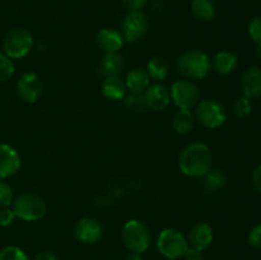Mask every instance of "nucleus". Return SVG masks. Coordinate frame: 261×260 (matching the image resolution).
Returning a JSON list of instances; mask_svg holds the SVG:
<instances>
[{
    "label": "nucleus",
    "mask_w": 261,
    "mask_h": 260,
    "mask_svg": "<svg viewBox=\"0 0 261 260\" xmlns=\"http://www.w3.org/2000/svg\"><path fill=\"white\" fill-rule=\"evenodd\" d=\"M178 167L184 175L201 178L212 168V152L205 143H189L178 155Z\"/></svg>",
    "instance_id": "f257e3e1"
},
{
    "label": "nucleus",
    "mask_w": 261,
    "mask_h": 260,
    "mask_svg": "<svg viewBox=\"0 0 261 260\" xmlns=\"http://www.w3.org/2000/svg\"><path fill=\"white\" fill-rule=\"evenodd\" d=\"M176 68L182 78L196 81L205 78L211 73L212 60L204 51L188 50L178 56Z\"/></svg>",
    "instance_id": "f03ea898"
},
{
    "label": "nucleus",
    "mask_w": 261,
    "mask_h": 260,
    "mask_svg": "<svg viewBox=\"0 0 261 260\" xmlns=\"http://www.w3.org/2000/svg\"><path fill=\"white\" fill-rule=\"evenodd\" d=\"M121 239L125 247L130 252L142 254L149 247L152 241V232L145 222L139 219H130L122 227Z\"/></svg>",
    "instance_id": "7ed1b4c3"
},
{
    "label": "nucleus",
    "mask_w": 261,
    "mask_h": 260,
    "mask_svg": "<svg viewBox=\"0 0 261 260\" xmlns=\"http://www.w3.org/2000/svg\"><path fill=\"white\" fill-rule=\"evenodd\" d=\"M12 209L15 217L25 222L40 221L46 216L47 204L42 196L33 193H23L14 198Z\"/></svg>",
    "instance_id": "20e7f679"
},
{
    "label": "nucleus",
    "mask_w": 261,
    "mask_h": 260,
    "mask_svg": "<svg viewBox=\"0 0 261 260\" xmlns=\"http://www.w3.org/2000/svg\"><path fill=\"white\" fill-rule=\"evenodd\" d=\"M195 120L205 129H218L226 122L227 112L217 99H203L195 106Z\"/></svg>",
    "instance_id": "39448f33"
},
{
    "label": "nucleus",
    "mask_w": 261,
    "mask_h": 260,
    "mask_svg": "<svg viewBox=\"0 0 261 260\" xmlns=\"http://www.w3.org/2000/svg\"><path fill=\"white\" fill-rule=\"evenodd\" d=\"M3 53L10 59H22L32 50V33L25 28H13L3 38Z\"/></svg>",
    "instance_id": "423d86ee"
},
{
    "label": "nucleus",
    "mask_w": 261,
    "mask_h": 260,
    "mask_svg": "<svg viewBox=\"0 0 261 260\" xmlns=\"http://www.w3.org/2000/svg\"><path fill=\"white\" fill-rule=\"evenodd\" d=\"M157 249L163 257L168 260H177L184 257L189 244L186 237L180 231L166 228L161 231L157 239Z\"/></svg>",
    "instance_id": "0eeeda50"
},
{
    "label": "nucleus",
    "mask_w": 261,
    "mask_h": 260,
    "mask_svg": "<svg viewBox=\"0 0 261 260\" xmlns=\"http://www.w3.org/2000/svg\"><path fill=\"white\" fill-rule=\"evenodd\" d=\"M171 99L178 109L191 110L200 101V89L191 79H177L170 89Z\"/></svg>",
    "instance_id": "6e6552de"
},
{
    "label": "nucleus",
    "mask_w": 261,
    "mask_h": 260,
    "mask_svg": "<svg viewBox=\"0 0 261 260\" xmlns=\"http://www.w3.org/2000/svg\"><path fill=\"white\" fill-rule=\"evenodd\" d=\"M148 18L142 10L129 12L122 23V36L129 43H137L142 41L148 33Z\"/></svg>",
    "instance_id": "1a4fd4ad"
},
{
    "label": "nucleus",
    "mask_w": 261,
    "mask_h": 260,
    "mask_svg": "<svg viewBox=\"0 0 261 260\" xmlns=\"http://www.w3.org/2000/svg\"><path fill=\"white\" fill-rule=\"evenodd\" d=\"M74 236L78 241L86 245L97 244L103 236V227L101 222L92 217H83L74 227Z\"/></svg>",
    "instance_id": "9d476101"
},
{
    "label": "nucleus",
    "mask_w": 261,
    "mask_h": 260,
    "mask_svg": "<svg viewBox=\"0 0 261 260\" xmlns=\"http://www.w3.org/2000/svg\"><path fill=\"white\" fill-rule=\"evenodd\" d=\"M42 82L35 73H25L17 83V93L25 103H35L42 94Z\"/></svg>",
    "instance_id": "9b49d317"
},
{
    "label": "nucleus",
    "mask_w": 261,
    "mask_h": 260,
    "mask_svg": "<svg viewBox=\"0 0 261 260\" xmlns=\"http://www.w3.org/2000/svg\"><path fill=\"white\" fill-rule=\"evenodd\" d=\"M22 158L14 147L7 143H0V178H9L19 171Z\"/></svg>",
    "instance_id": "f8f14e48"
},
{
    "label": "nucleus",
    "mask_w": 261,
    "mask_h": 260,
    "mask_svg": "<svg viewBox=\"0 0 261 260\" xmlns=\"http://www.w3.org/2000/svg\"><path fill=\"white\" fill-rule=\"evenodd\" d=\"M143 96H144L145 107L155 112L166 110L171 102L170 89L163 83H157V82L150 84Z\"/></svg>",
    "instance_id": "ddd939ff"
},
{
    "label": "nucleus",
    "mask_w": 261,
    "mask_h": 260,
    "mask_svg": "<svg viewBox=\"0 0 261 260\" xmlns=\"http://www.w3.org/2000/svg\"><path fill=\"white\" fill-rule=\"evenodd\" d=\"M213 228L211 227V224L205 223V222H198L194 224L186 237L189 246L200 250V251L208 249L213 242Z\"/></svg>",
    "instance_id": "4468645a"
},
{
    "label": "nucleus",
    "mask_w": 261,
    "mask_h": 260,
    "mask_svg": "<svg viewBox=\"0 0 261 260\" xmlns=\"http://www.w3.org/2000/svg\"><path fill=\"white\" fill-rule=\"evenodd\" d=\"M124 36L115 28H102L96 36V45L102 53L114 54L119 53L124 46Z\"/></svg>",
    "instance_id": "2eb2a0df"
},
{
    "label": "nucleus",
    "mask_w": 261,
    "mask_h": 260,
    "mask_svg": "<svg viewBox=\"0 0 261 260\" xmlns=\"http://www.w3.org/2000/svg\"><path fill=\"white\" fill-rule=\"evenodd\" d=\"M241 87L244 96L250 99L260 98L261 97V68L259 66H250L242 74Z\"/></svg>",
    "instance_id": "dca6fc26"
},
{
    "label": "nucleus",
    "mask_w": 261,
    "mask_h": 260,
    "mask_svg": "<svg viewBox=\"0 0 261 260\" xmlns=\"http://www.w3.org/2000/svg\"><path fill=\"white\" fill-rule=\"evenodd\" d=\"M102 94L110 101H121L126 96V84L120 75L106 76L101 84Z\"/></svg>",
    "instance_id": "f3484780"
},
{
    "label": "nucleus",
    "mask_w": 261,
    "mask_h": 260,
    "mask_svg": "<svg viewBox=\"0 0 261 260\" xmlns=\"http://www.w3.org/2000/svg\"><path fill=\"white\" fill-rule=\"evenodd\" d=\"M239 65V58L234 53L228 50L219 51L212 59V68L221 75H228L233 73Z\"/></svg>",
    "instance_id": "a211bd4d"
},
{
    "label": "nucleus",
    "mask_w": 261,
    "mask_h": 260,
    "mask_svg": "<svg viewBox=\"0 0 261 260\" xmlns=\"http://www.w3.org/2000/svg\"><path fill=\"white\" fill-rule=\"evenodd\" d=\"M125 84H126V88L127 91H130V93L143 94L150 86V78L145 69L134 68L127 73Z\"/></svg>",
    "instance_id": "6ab92c4d"
},
{
    "label": "nucleus",
    "mask_w": 261,
    "mask_h": 260,
    "mask_svg": "<svg viewBox=\"0 0 261 260\" xmlns=\"http://www.w3.org/2000/svg\"><path fill=\"white\" fill-rule=\"evenodd\" d=\"M99 73L106 76L120 75L125 69V59L121 54H105L99 61Z\"/></svg>",
    "instance_id": "aec40b11"
},
{
    "label": "nucleus",
    "mask_w": 261,
    "mask_h": 260,
    "mask_svg": "<svg viewBox=\"0 0 261 260\" xmlns=\"http://www.w3.org/2000/svg\"><path fill=\"white\" fill-rule=\"evenodd\" d=\"M145 70H147L150 81H154L157 83H162L170 75V65H168L167 60L161 56H154L150 59Z\"/></svg>",
    "instance_id": "412c9836"
},
{
    "label": "nucleus",
    "mask_w": 261,
    "mask_h": 260,
    "mask_svg": "<svg viewBox=\"0 0 261 260\" xmlns=\"http://www.w3.org/2000/svg\"><path fill=\"white\" fill-rule=\"evenodd\" d=\"M195 122V115L191 110L180 109L173 116L172 126L176 130V133L181 135H186L193 132Z\"/></svg>",
    "instance_id": "4be33fe9"
},
{
    "label": "nucleus",
    "mask_w": 261,
    "mask_h": 260,
    "mask_svg": "<svg viewBox=\"0 0 261 260\" xmlns=\"http://www.w3.org/2000/svg\"><path fill=\"white\" fill-rule=\"evenodd\" d=\"M191 13L200 22H211L217 14L213 0H191Z\"/></svg>",
    "instance_id": "5701e85b"
},
{
    "label": "nucleus",
    "mask_w": 261,
    "mask_h": 260,
    "mask_svg": "<svg viewBox=\"0 0 261 260\" xmlns=\"http://www.w3.org/2000/svg\"><path fill=\"white\" fill-rule=\"evenodd\" d=\"M201 178H204L203 188L209 193H216V191L221 190L227 184L226 173L219 168H211L209 172Z\"/></svg>",
    "instance_id": "b1692460"
},
{
    "label": "nucleus",
    "mask_w": 261,
    "mask_h": 260,
    "mask_svg": "<svg viewBox=\"0 0 261 260\" xmlns=\"http://www.w3.org/2000/svg\"><path fill=\"white\" fill-rule=\"evenodd\" d=\"M0 260H31L28 255L23 251L20 247L13 246H5L0 250Z\"/></svg>",
    "instance_id": "393cba45"
},
{
    "label": "nucleus",
    "mask_w": 261,
    "mask_h": 260,
    "mask_svg": "<svg viewBox=\"0 0 261 260\" xmlns=\"http://www.w3.org/2000/svg\"><path fill=\"white\" fill-rule=\"evenodd\" d=\"M233 112L236 115V117H239V119H245V117L250 116V114L252 112V101L246 96L240 97L234 102Z\"/></svg>",
    "instance_id": "a878e982"
},
{
    "label": "nucleus",
    "mask_w": 261,
    "mask_h": 260,
    "mask_svg": "<svg viewBox=\"0 0 261 260\" xmlns=\"http://www.w3.org/2000/svg\"><path fill=\"white\" fill-rule=\"evenodd\" d=\"M14 74V64L3 51H0V82H7Z\"/></svg>",
    "instance_id": "bb28decb"
},
{
    "label": "nucleus",
    "mask_w": 261,
    "mask_h": 260,
    "mask_svg": "<svg viewBox=\"0 0 261 260\" xmlns=\"http://www.w3.org/2000/svg\"><path fill=\"white\" fill-rule=\"evenodd\" d=\"M14 200V191L8 183L0 178V208L10 206Z\"/></svg>",
    "instance_id": "cd10ccee"
},
{
    "label": "nucleus",
    "mask_w": 261,
    "mask_h": 260,
    "mask_svg": "<svg viewBox=\"0 0 261 260\" xmlns=\"http://www.w3.org/2000/svg\"><path fill=\"white\" fill-rule=\"evenodd\" d=\"M124 105L129 110H135V111H139V110L144 109V96L143 94H137V93H130L126 94L124 97Z\"/></svg>",
    "instance_id": "c85d7f7f"
},
{
    "label": "nucleus",
    "mask_w": 261,
    "mask_h": 260,
    "mask_svg": "<svg viewBox=\"0 0 261 260\" xmlns=\"http://www.w3.org/2000/svg\"><path fill=\"white\" fill-rule=\"evenodd\" d=\"M249 35L251 40L256 43L257 47L261 50V15L252 18L249 24Z\"/></svg>",
    "instance_id": "c756f323"
},
{
    "label": "nucleus",
    "mask_w": 261,
    "mask_h": 260,
    "mask_svg": "<svg viewBox=\"0 0 261 260\" xmlns=\"http://www.w3.org/2000/svg\"><path fill=\"white\" fill-rule=\"evenodd\" d=\"M247 240H249V244L251 245L255 249H261V224H257V226L252 227L249 232V236H247Z\"/></svg>",
    "instance_id": "7c9ffc66"
},
{
    "label": "nucleus",
    "mask_w": 261,
    "mask_h": 260,
    "mask_svg": "<svg viewBox=\"0 0 261 260\" xmlns=\"http://www.w3.org/2000/svg\"><path fill=\"white\" fill-rule=\"evenodd\" d=\"M15 214L10 206L7 208H0V226L8 227L14 222Z\"/></svg>",
    "instance_id": "2f4dec72"
},
{
    "label": "nucleus",
    "mask_w": 261,
    "mask_h": 260,
    "mask_svg": "<svg viewBox=\"0 0 261 260\" xmlns=\"http://www.w3.org/2000/svg\"><path fill=\"white\" fill-rule=\"evenodd\" d=\"M122 4L129 12H139L147 4V0H122Z\"/></svg>",
    "instance_id": "473e14b6"
},
{
    "label": "nucleus",
    "mask_w": 261,
    "mask_h": 260,
    "mask_svg": "<svg viewBox=\"0 0 261 260\" xmlns=\"http://www.w3.org/2000/svg\"><path fill=\"white\" fill-rule=\"evenodd\" d=\"M185 260H203V251L198 249H194V247L189 246V249L186 250L185 255H184Z\"/></svg>",
    "instance_id": "72a5a7b5"
},
{
    "label": "nucleus",
    "mask_w": 261,
    "mask_h": 260,
    "mask_svg": "<svg viewBox=\"0 0 261 260\" xmlns=\"http://www.w3.org/2000/svg\"><path fill=\"white\" fill-rule=\"evenodd\" d=\"M251 180H252V185H254V188L256 189L259 193H261V163L259 166H256L255 170L252 171Z\"/></svg>",
    "instance_id": "f704fd0d"
},
{
    "label": "nucleus",
    "mask_w": 261,
    "mask_h": 260,
    "mask_svg": "<svg viewBox=\"0 0 261 260\" xmlns=\"http://www.w3.org/2000/svg\"><path fill=\"white\" fill-rule=\"evenodd\" d=\"M33 260H59L58 256H56L54 252L51 251H41L38 252L37 255L35 256Z\"/></svg>",
    "instance_id": "c9c22d12"
},
{
    "label": "nucleus",
    "mask_w": 261,
    "mask_h": 260,
    "mask_svg": "<svg viewBox=\"0 0 261 260\" xmlns=\"http://www.w3.org/2000/svg\"><path fill=\"white\" fill-rule=\"evenodd\" d=\"M126 260H143L142 254H138V252H130L126 256Z\"/></svg>",
    "instance_id": "e433bc0d"
}]
</instances>
